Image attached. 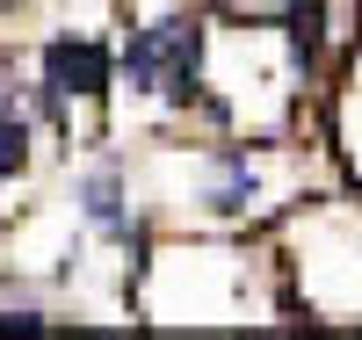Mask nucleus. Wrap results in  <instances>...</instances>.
<instances>
[{"label":"nucleus","instance_id":"nucleus-5","mask_svg":"<svg viewBox=\"0 0 362 340\" xmlns=\"http://www.w3.org/2000/svg\"><path fill=\"white\" fill-rule=\"evenodd\" d=\"M218 210H247L254 203V167L247 160H225V181H218V196H210Z\"/></svg>","mask_w":362,"mask_h":340},{"label":"nucleus","instance_id":"nucleus-2","mask_svg":"<svg viewBox=\"0 0 362 340\" xmlns=\"http://www.w3.org/2000/svg\"><path fill=\"white\" fill-rule=\"evenodd\" d=\"M44 87L51 95H102L109 87V51L102 44H51L44 51Z\"/></svg>","mask_w":362,"mask_h":340},{"label":"nucleus","instance_id":"nucleus-7","mask_svg":"<svg viewBox=\"0 0 362 340\" xmlns=\"http://www.w3.org/2000/svg\"><path fill=\"white\" fill-rule=\"evenodd\" d=\"M8 8H15V0H0V15H8Z\"/></svg>","mask_w":362,"mask_h":340},{"label":"nucleus","instance_id":"nucleus-6","mask_svg":"<svg viewBox=\"0 0 362 340\" xmlns=\"http://www.w3.org/2000/svg\"><path fill=\"white\" fill-rule=\"evenodd\" d=\"M37 326H44L37 312H0V333H37Z\"/></svg>","mask_w":362,"mask_h":340},{"label":"nucleus","instance_id":"nucleus-4","mask_svg":"<svg viewBox=\"0 0 362 340\" xmlns=\"http://www.w3.org/2000/svg\"><path fill=\"white\" fill-rule=\"evenodd\" d=\"M22 167H29V123L0 109V181H15Z\"/></svg>","mask_w":362,"mask_h":340},{"label":"nucleus","instance_id":"nucleus-3","mask_svg":"<svg viewBox=\"0 0 362 340\" xmlns=\"http://www.w3.org/2000/svg\"><path fill=\"white\" fill-rule=\"evenodd\" d=\"M87 225H102V232H124V189H116V174H87Z\"/></svg>","mask_w":362,"mask_h":340},{"label":"nucleus","instance_id":"nucleus-1","mask_svg":"<svg viewBox=\"0 0 362 340\" xmlns=\"http://www.w3.org/2000/svg\"><path fill=\"white\" fill-rule=\"evenodd\" d=\"M124 73L131 87H167L174 102H189V87H196V22H153V29H138L131 51H124Z\"/></svg>","mask_w":362,"mask_h":340}]
</instances>
